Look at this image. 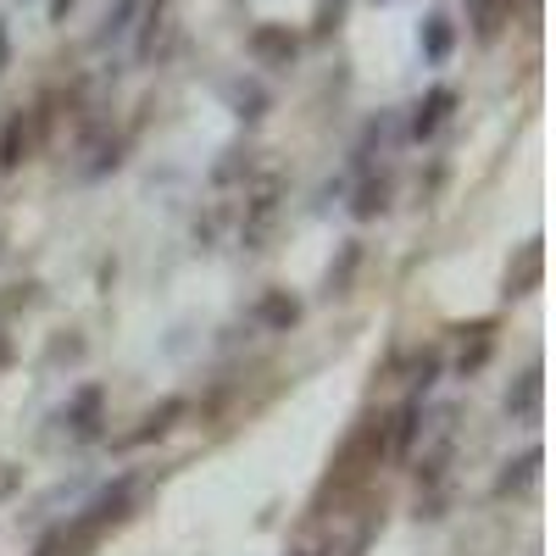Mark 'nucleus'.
Masks as SVG:
<instances>
[{
	"instance_id": "f257e3e1",
	"label": "nucleus",
	"mask_w": 556,
	"mask_h": 556,
	"mask_svg": "<svg viewBox=\"0 0 556 556\" xmlns=\"http://www.w3.org/2000/svg\"><path fill=\"white\" fill-rule=\"evenodd\" d=\"M134 501H139V473H117V479H106L96 495H89L73 518H62V540H67V551L73 556H89L101 545V534L106 529H117L128 513H134Z\"/></svg>"
},
{
	"instance_id": "f03ea898",
	"label": "nucleus",
	"mask_w": 556,
	"mask_h": 556,
	"mask_svg": "<svg viewBox=\"0 0 556 556\" xmlns=\"http://www.w3.org/2000/svg\"><path fill=\"white\" fill-rule=\"evenodd\" d=\"M384 456H390V417H384V412H367L362 424H356V434L345 440L334 473H340V484H356V479L374 473Z\"/></svg>"
},
{
	"instance_id": "7ed1b4c3",
	"label": "nucleus",
	"mask_w": 556,
	"mask_h": 556,
	"mask_svg": "<svg viewBox=\"0 0 556 556\" xmlns=\"http://www.w3.org/2000/svg\"><path fill=\"white\" fill-rule=\"evenodd\" d=\"M278 212H285V178L262 173L251 190H245V212H240V245H245V251H262V245H267Z\"/></svg>"
},
{
	"instance_id": "20e7f679",
	"label": "nucleus",
	"mask_w": 556,
	"mask_h": 556,
	"mask_svg": "<svg viewBox=\"0 0 556 556\" xmlns=\"http://www.w3.org/2000/svg\"><path fill=\"white\" fill-rule=\"evenodd\" d=\"M56 429H62L67 440H78V445L101 440V434H106V390H101V384L73 390V401L56 412Z\"/></svg>"
},
{
	"instance_id": "39448f33",
	"label": "nucleus",
	"mask_w": 556,
	"mask_h": 556,
	"mask_svg": "<svg viewBox=\"0 0 556 556\" xmlns=\"http://www.w3.org/2000/svg\"><path fill=\"white\" fill-rule=\"evenodd\" d=\"M245 51H251V62H256L262 73H290L295 56H301V34L285 28V23H256V28L245 34Z\"/></svg>"
},
{
	"instance_id": "423d86ee",
	"label": "nucleus",
	"mask_w": 556,
	"mask_h": 556,
	"mask_svg": "<svg viewBox=\"0 0 556 556\" xmlns=\"http://www.w3.org/2000/svg\"><path fill=\"white\" fill-rule=\"evenodd\" d=\"M451 112H456V89L451 84H434V89H424V96L412 101V112H406V139H417V146H424V139H434L445 123H451Z\"/></svg>"
},
{
	"instance_id": "0eeeda50",
	"label": "nucleus",
	"mask_w": 556,
	"mask_h": 556,
	"mask_svg": "<svg viewBox=\"0 0 556 556\" xmlns=\"http://www.w3.org/2000/svg\"><path fill=\"white\" fill-rule=\"evenodd\" d=\"M184 417H190V401L184 395H167L162 406H151L146 417H139V429H128V434H117V451H139V445H151V440H162V434H173Z\"/></svg>"
},
{
	"instance_id": "6e6552de",
	"label": "nucleus",
	"mask_w": 556,
	"mask_h": 556,
	"mask_svg": "<svg viewBox=\"0 0 556 556\" xmlns=\"http://www.w3.org/2000/svg\"><path fill=\"white\" fill-rule=\"evenodd\" d=\"M395 134H401V112H379V117H367V123H362V134H356V151H351V173H356V178H362V173H374L379 151L390 146Z\"/></svg>"
},
{
	"instance_id": "1a4fd4ad",
	"label": "nucleus",
	"mask_w": 556,
	"mask_h": 556,
	"mask_svg": "<svg viewBox=\"0 0 556 556\" xmlns=\"http://www.w3.org/2000/svg\"><path fill=\"white\" fill-rule=\"evenodd\" d=\"M424 417H429V401H417V395H406V401L390 412V456H395V462H406V456H412V445L429 434Z\"/></svg>"
},
{
	"instance_id": "9d476101",
	"label": "nucleus",
	"mask_w": 556,
	"mask_h": 556,
	"mask_svg": "<svg viewBox=\"0 0 556 556\" xmlns=\"http://www.w3.org/2000/svg\"><path fill=\"white\" fill-rule=\"evenodd\" d=\"M28 151H34V123H28V112L17 106V112H7V123H0V178L17 173V167L28 162Z\"/></svg>"
},
{
	"instance_id": "9b49d317",
	"label": "nucleus",
	"mask_w": 556,
	"mask_h": 556,
	"mask_svg": "<svg viewBox=\"0 0 556 556\" xmlns=\"http://www.w3.org/2000/svg\"><path fill=\"white\" fill-rule=\"evenodd\" d=\"M417 51H424L429 67H445L451 51H456V17L451 12H429L424 28H417Z\"/></svg>"
},
{
	"instance_id": "f8f14e48",
	"label": "nucleus",
	"mask_w": 556,
	"mask_h": 556,
	"mask_svg": "<svg viewBox=\"0 0 556 556\" xmlns=\"http://www.w3.org/2000/svg\"><path fill=\"white\" fill-rule=\"evenodd\" d=\"M462 7H468V28H473V39H479V45H495V39L506 34V23H513L518 0H462Z\"/></svg>"
},
{
	"instance_id": "ddd939ff",
	"label": "nucleus",
	"mask_w": 556,
	"mask_h": 556,
	"mask_svg": "<svg viewBox=\"0 0 556 556\" xmlns=\"http://www.w3.org/2000/svg\"><path fill=\"white\" fill-rule=\"evenodd\" d=\"M540 395H545V374H540V362H529L518 374V384L506 390V417H513V424H534V417H540Z\"/></svg>"
},
{
	"instance_id": "4468645a",
	"label": "nucleus",
	"mask_w": 556,
	"mask_h": 556,
	"mask_svg": "<svg viewBox=\"0 0 556 556\" xmlns=\"http://www.w3.org/2000/svg\"><path fill=\"white\" fill-rule=\"evenodd\" d=\"M390 195H395V178H390V173H362L356 201H351V217H356V223H374L379 212H390Z\"/></svg>"
},
{
	"instance_id": "2eb2a0df",
	"label": "nucleus",
	"mask_w": 556,
	"mask_h": 556,
	"mask_svg": "<svg viewBox=\"0 0 556 556\" xmlns=\"http://www.w3.org/2000/svg\"><path fill=\"white\" fill-rule=\"evenodd\" d=\"M540 273H545V245H540V240H529L513 262H506V295H534Z\"/></svg>"
},
{
	"instance_id": "dca6fc26",
	"label": "nucleus",
	"mask_w": 556,
	"mask_h": 556,
	"mask_svg": "<svg viewBox=\"0 0 556 556\" xmlns=\"http://www.w3.org/2000/svg\"><path fill=\"white\" fill-rule=\"evenodd\" d=\"M256 323L267 334H290L295 323H301V301L290 295V290H267L262 301H256Z\"/></svg>"
},
{
	"instance_id": "f3484780",
	"label": "nucleus",
	"mask_w": 556,
	"mask_h": 556,
	"mask_svg": "<svg viewBox=\"0 0 556 556\" xmlns=\"http://www.w3.org/2000/svg\"><path fill=\"white\" fill-rule=\"evenodd\" d=\"M223 96H228V106H235V117H240V123H262V117H267V106H273V96H267V89H262L256 78H235V84L223 89Z\"/></svg>"
},
{
	"instance_id": "a211bd4d",
	"label": "nucleus",
	"mask_w": 556,
	"mask_h": 556,
	"mask_svg": "<svg viewBox=\"0 0 556 556\" xmlns=\"http://www.w3.org/2000/svg\"><path fill=\"white\" fill-rule=\"evenodd\" d=\"M251 167H256L251 146H228V151L212 162V190H235V184H245V178H251Z\"/></svg>"
},
{
	"instance_id": "6ab92c4d",
	"label": "nucleus",
	"mask_w": 556,
	"mask_h": 556,
	"mask_svg": "<svg viewBox=\"0 0 556 556\" xmlns=\"http://www.w3.org/2000/svg\"><path fill=\"white\" fill-rule=\"evenodd\" d=\"M490 351H495V323H479L473 340H462V351H456V379H473L490 362Z\"/></svg>"
},
{
	"instance_id": "aec40b11",
	"label": "nucleus",
	"mask_w": 556,
	"mask_h": 556,
	"mask_svg": "<svg viewBox=\"0 0 556 556\" xmlns=\"http://www.w3.org/2000/svg\"><path fill=\"white\" fill-rule=\"evenodd\" d=\"M356 267H362V240H345L340 245V262H329V273H323V295H351V278H356Z\"/></svg>"
},
{
	"instance_id": "412c9836",
	"label": "nucleus",
	"mask_w": 556,
	"mask_h": 556,
	"mask_svg": "<svg viewBox=\"0 0 556 556\" xmlns=\"http://www.w3.org/2000/svg\"><path fill=\"white\" fill-rule=\"evenodd\" d=\"M139 23V0H117V7L106 12V23L96 28V51H112V45H123Z\"/></svg>"
},
{
	"instance_id": "4be33fe9",
	"label": "nucleus",
	"mask_w": 556,
	"mask_h": 556,
	"mask_svg": "<svg viewBox=\"0 0 556 556\" xmlns=\"http://www.w3.org/2000/svg\"><path fill=\"white\" fill-rule=\"evenodd\" d=\"M440 367H445V356H440V345H424V351H417V356H412V379H406L412 390H406V395H417V401H429V390L440 384Z\"/></svg>"
},
{
	"instance_id": "5701e85b",
	"label": "nucleus",
	"mask_w": 556,
	"mask_h": 556,
	"mask_svg": "<svg viewBox=\"0 0 556 556\" xmlns=\"http://www.w3.org/2000/svg\"><path fill=\"white\" fill-rule=\"evenodd\" d=\"M540 462H545V451H540V445H529V451H523L518 462H506V473H501V484H495V490H501V495H513V490H529V484L540 479Z\"/></svg>"
},
{
	"instance_id": "b1692460",
	"label": "nucleus",
	"mask_w": 556,
	"mask_h": 556,
	"mask_svg": "<svg viewBox=\"0 0 556 556\" xmlns=\"http://www.w3.org/2000/svg\"><path fill=\"white\" fill-rule=\"evenodd\" d=\"M340 17H345V0H323V7H317V23H312V34H317V39H329V34L340 28Z\"/></svg>"
},
{
	"instance_id": "393cba45",
	"label": "nucleus",
	"mask_w": 556,
	"mask_h": 556,
	"mask_svg": "<svg viewBox=\"0 0 556 556\" xmlns=\"http://www.w3.org/2000/svg\"><path fill=\"white\" fill-rule=\"evenodd\" d=\"M23 490V468H17V462H0V501H12Z\"/></svg>"
},
{
	"instance_id": "a878e982",
	"label": "nucleus",
	"mask_w": 556,
	"mask_h": 556,
	"mask_svg": "<svg viewBox=\"0 0 556 556\" xmlns=\"http://www.w3.org/2000/svg\"><path fill=\"white\" fill-rule=\"evenodd\" d=\"M73 7H78V0H45V17H51V23H67Z\"/></svg>"
},
{
	"instance_id": "bb28decb",
	"label": "nucleus",
	"mask_w": 556,
	"mask_h": 556,
	"mask_svg": "<svg viewBox=\"0 0 556 556\" xmlns=\"http://www.w3.org/2000/svg\"><path fill=\"white\" fill-rule=\"evenodd\" d=\"M12 67V34H7V17H0V73Z\"/></svg>"
},
{
	"instance_id": "cd10ccee",
	"label": "nucleus",
	"mask_w": 556,
	"mask_h": 556,
	"mask_svg": "<svg viewBox=\"0 0 556 556\" xmlns=\"http://www.w3.org/2000/svg\"><path fill=\"white\" fill-rule=\"evenodd\" d=\"M0 367H7V334H0Z\"/></svg>"
},
{
	"instance_id": "c85d7f7f",
	"label": "nucleus",
	"mask_w": 556,
	"mask_h": 556,
	"mask_svg": "<svg viewBox=\"0 0 556 556\" xmlns=\"http://www.w3.org/2000/svg\"><path fill=\"white\" fill-rule=\"evenodd\" d=\"M290 556H312V551H290Z\"/></svg>"
},
{
	"instance_id": "c756f323",
	"label": "nucleus",
	"mask_w": 556,
	"mask_h": 556,
	"mask_svg": "<svg viewBox=\"0 0 556 556\" xmlns=\"http://www.w3.org/2000/svg\"><path fill=\"white\" fill-rule=\"evenodd\" d=\"M529 7H540V0H529Z\"/></svg>"
},
{
	"instance_id": "7c9ffc66",
	"label": "nucleus",
	"mask_w": 556,
	"mask_h": 556,
	"mask_svg": "<svg viewBox=\"0 0 556 556\" xmlns=\"http://www.w3.org/2000/svg\"><path fill=\"white\" fill-rule=\"evenodd\" d=\"M379 7H390V0H379Z\"/></svg>"
},
{
	"instance_id": "2f4dec72",
	"label": "nucleus",
	"mask_w": 556,
	"mask_h": 556,
	"mask_svg": "<svg viewBox=\"0 0 556 556\" xmlns=\"http://www.w3.org/2000/svg\"><path fill=\"white\" fill-rule=\"evenodd\" d=\"M23 7H28V0H23Z\"/></svg>"
}]
</instances>
